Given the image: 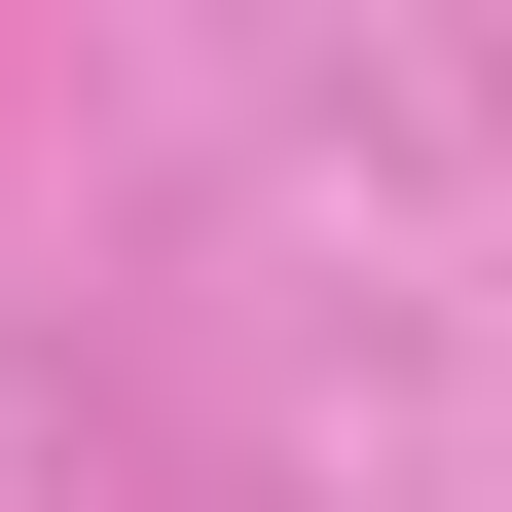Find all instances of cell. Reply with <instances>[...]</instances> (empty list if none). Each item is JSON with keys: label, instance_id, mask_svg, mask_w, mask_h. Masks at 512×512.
<instances>
[]
</instances>
